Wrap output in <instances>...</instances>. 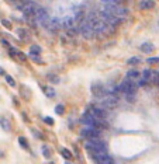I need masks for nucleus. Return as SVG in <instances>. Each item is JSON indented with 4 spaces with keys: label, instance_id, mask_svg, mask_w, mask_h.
Masks as SVG:
<instances>
[{
    "label": "nucleus",
    "instance_id": "f257e3e1",
    "mask_svg": "<svg viewBox=\"0 0 159 164\" xmlns=\"http://www.w3.org/2000/svg\"><path fill=\"white\" fill-rule=\"evenodd\" d=\"M137 87H138V84H135V80H132V79H130V77H125L120 83L118 90L121 93H124L125 95H130V94H135Z\"/></svg>",
    "mask_w": 159,
    "mask_h": 164
},
{
    "label": "nucleus",
    "instance_id": "f03ea898",
    "mask_svg": "<svg viewBox=\"0 0 159 164\" xmlns=\"http://www.w3.org/2000/svg\"><path fill=\"white\" fill-rule=\"evenodd\" d=\"M34 20L37 23H40L42 27H48L49 23H51V17L48 16V13L44 10L42 7H38L34 13Z\"/></svg>",
    "mask_w": 159,
    "mask_h": 164
},
{
    "label": "nucleus",
    "instance_id": "7ed1b4c3",
    "mask_svg": "<svg viewBox=\"0 0 159 164\" xmlns=\"http://www.w3.org/2000/svg\"><path fill=\"white\" fill-rule=\"evenodd\" d=\"M80 34L85 37V38H93L95 37V27H93V23H89L86 20H83L80 23Z\"/></svg>",
    "mask_w": 159,
    "mask_h": 164
},
{
    "label": "nucleus",
    "instance_id": "20e7f679",
    "mask_svg": "<svg viewBox=\"0 0 159 164\" xmlns=\"http://www.w3.org/2000/svg\"><path fill=\"white\" fill-rule=\"evenodd\" d=\"M82 136H83V138H86L88 140L99 139V138H100V129H96V128L86 126V128L82 131Z\"/></svg>",
    "mask_w": 159,
    "mask_h": 164
},
{
    "label": "nucleus",
    "instance_id": "39448f33",
    "mask_svg": "<svg viewBox=\"0 0 159 164\" xmlns=\"http://www.w3.org/2000/svg\"><path fill=\"white\" fill-rule=\"evenodd\" d=\"M93 27H95V32L96 34H103L106 32V30H111L113 27H110L109 24H106L103 20H97L93 23Z\"/></svg>",
    "mask_w": 159,
    "mask_h": 164
},
{
    "label": "nucleus",
    "instance_id": "423d86ee",
    "mask_svg": "<svg viewBox=\"0 0 159 164\" xmlns=\"http://www.w3.org/2000/svg\"><path fill=\"white\" fill-rule=\"evenodd\" d=\"M92 93L95 97L97 98H100V100H103L104 97L107 95V91H106V88L103 86H100V84H93L92 86Z\"/></svg>",
    "mask_w": 159,
    "mask_h": 164
},
{
    "label": "nucleus",
    "instance_id": "0eeeda50",
    "mask_svg": "<svg viewBox=\"0 0 159 164\" xmlns=\"http://www.w3.org/2000/svg\"><path fill=\"white\" fill-rule=\"evenodd\" d=\"M89 111L95 115V118H97V119H102V121H104L106 117H107V114H106L104 108H102V107H90Z\"/></svg>",
    "mask_w": 159,
    "mask_h": 164
},
{
    "label": "nucleus",
    "instance_id": "6e6552de",
    "mask_svg": "<svg viewBox=\"0 0 159 164\" xmlns=\"http://www.w3.org/2000/svg\"><path fill=\"white\" fill-rule=\"evenodd\" d=\"M153 49H155V47L152 45L151 42H144L141 45V51L145 52V54H151V52H153Z\"/></svg>",
    "mask_w": 159,
    "mask_h": 164
},
{
    "label": "nucleus",
    "instance_id": "1a4fd4ad",
    "mask_svg": "<svg viewBox=\"0 0 159 164\" xmlns=\"http://www.w3.org/2000/svg\"><path fill=\"white\" fill-rule=\"evenodd\" d=\"M17 34H18L20 39H23V41H30V34L27 32V30H24V28H18V30H17Z\"/></svg>",
    "mask_w": 159,
    "mask_h": 164
},
{
    "label": "nucleus",
    "instance_id": "9d476101",
    "mask_svg": "<svg viewBox=\"0 0 159 164\" xmlns=\"http://www.w3.org/2000/svg\"><path fill=\"white\" fill-rule=\"evenodd\" d=\"M139 6H141V8H152L155 6V3H153V0H142L139 3Z\"/></svg>",
    "mask_w": 159,
    "mask_h": 164
},
{
    "label": "nucleus",
    "instance_id": "9b49d317",
    "mask_svg": "<svg viewBox=\"0 0 159 164\" xmlns=\"http://www.w3.org/2000/svg\"><path fill=\"white\" fill-rule=\"evenodd\" d=\"M0 125H1V128H3L4 131H10V122H8V119L0 118Z\"/></svg>",
    "mask_w": 159,
    "mask_h": 164
},
{
    "label": "nucleus",
    "instance_id": "f8f14e48",
    "mask_svg": "<svg viewBox=\"0 0 159 164\" xmlns=\"http://www.w3.org/2000/svg\"><path fill=\"white\" fill-rule=\"evenodd\" d=\"M42 90L45 91V94H47L49 98H52V97H55V90L52 88V87H42Z\"/></svg>",
    "mask_w": 159,
    "mask_h": 164
},
{
    "label": "nucleus",
    "instance_id": "ddd939ff",
    "mask_svg": "<svg viewBox=\"0 0 159 164\" xmlns=\"http://www.w3.org/2000/svg\"><path fill=\"white\" fill-rule=\"evenodd\" d=\"M96 164H114V161H113V158L110 156H106V157H103L100 161H97Z\"/></svg>",
    "mask_w": 159,
    "mask_h": 164
},
{
    "label": "nucleus",
    "instance_id": "4468645a",
    "mask_svg": "<svg viewBox=\"0 0 159 164\" xmlns=\"http://www.w3.org/2000/svg\"><path fill=\"white\" fill-rule=\"evenodd\" d=\"M30 52H31V55H38L41 54V48L38 47V45H31V48H30Z\"/></svg>",
    "mask_w": 159,
    "mask_h": 164
},
{
    "label": "nucleus",
    "instance_id": "2eb2a0df",
    "mask_svg": "<svg viewBox=\"0 0 159 164\" xmlns=\"http://www.w3.org/2000/svg\"><path fill=\"white\" fill-rule=\"evenodd\" d=\"M142 76H144V79L148 81V80H151V77H152V70H149V69H145V70L142 72Z\"/></svg>",
    "mask_w": 159,
    "mask_h": 164
},
{
    "label": "nucleus",
    "instance_id": "dca6fc26",
    "mask_svg": "<svg viewBox=\"0 0 159 164\" xmlns=\"http://www.w3.org/2000/svg\"><path fill=\"white\" fill-rule=\"evenodd\" d=\"M127 77L132 79V80H134V79H138V77H139V72H137V70H130V72H128V76H127Z\"/></svg>",
    "mask_w": 159,
    "mask_h": 164
},
{
    "label": "nucleus",
    "instance_id": "f3484780",
    "mask_svg": "<svg viewBox=\"0 0 159 164\" xmlns=\"http://www.w3.org/2000/svg\"><path fill=\"white\" fill-rule=\"evenodd\" d=\"M18 142H20V145L23 146L24 149H30V146H28V143H27V140H25V138H18Z\"/></svg>",
    "mask_w": 159,
    "mask_h": 164
},
{
    "label": "nucleus",
    "instance_id": "a211bd4d",
    "mask_svg": "<svg viewBox=\"0 0 159 164\" xmlns=\"http://www.w3.org/2000/svg\"><path fill=\"white\" fill-rule=\"evenodd\" d=\"M64 105H62V104H59V105H56V108H55V112L56 114H58V115H62V114H64Z\"/></svg>",
    "mask_w": 159,
    "mask_h": 164
},
{
    "label": "nucleus",
    "instance_id": "6ab92c4d",
    "mask_svg": "<svg viewBox=\"0 0 159 164\" xmlns=\"http://www.w3.org/2000/svg\"><path fill=\"white\" fill-rule=\"evenodd\" d=\"M6 81H7V83H8V84H10L11 87H14V86H16V81H14V79H13V77H10L8 74H6Z\"/></svg>",
    "mask_w": 159,
    "mask_h": 164
},
{
    "label": "nucleus",
    "instance_id": "aec40b11",
    "mask_svg": "<svg viewBox=\"0 0 159 164\" xmlns=\"http://www.w3.org/2000/svg\"><path fill=\"white\" fill-rule=\"evenodd\" d=\"M138 62H139V58H137V56L131 58V59H128V65H137Z\"/></svg>",
    "mask_w": 159,
    "mask_h": 164
},
{
    "label": "nucleus",
    "instance_id": "412c9836",
    "mask_svg": "<svg viewBox=\"0 0 159 164\" xmlns=\"http://www.w3.org/2000/svg\"><path fill=\"white\" fill-rule=\"evenodd\" d=\"M1 24H3L6 28H11V23H10V21H7V20H4V18L1 20Z\"/></svg>",
    "mask_w": 159,
    "mask_h": 164
},
{
    "label": "nucleus",
    "instance_id": "4be33fe9",
    "mask_svg": "<svg viewBox=\"0 0 159 164\" xmlns=\"http://www.w3.org/2000/svg\"><path fill=\"white\" fill-rule=\"evenodd\" d=\"M42 153H44V156H47V157L51 156V153H49V149H48L47 146H44V147H42Z\"/></svg>",
    "mask_w": 159,
    "mask_h": 164
},
{
    "label": "nucleus",
    "instance_id": "5701e85b",
    "mask_svg": "<svg viewBox=\"0 0 159 164\" xmlns=\"http://www.w3.org/2000/svg\"><path fill=\"white\" fill-rule=\"evenodd\" d=\"M62 154H64V157H66V158H71V157H72L71 151H68L66 149H64V150H62Z\"/></svg>",
    "mask_w": 159,
    "mask_h": 164
},
{
    "label": "nucleus",
    "instance_id": "b1692460",
    "mask_svg": "<svg viewBox=\"0 0 159 164\" xmlns=\"http://www.w3.org/2000/svg\"><path fill=\"white\" fill-rule=\"evenodd\" d=\"M148 63H155V62H159V58H149L148 60H146Z\"/></svg>",
    "mask_w": 159,
    "mask_h": 164
},
{
    "label": "nucleus",
    "instance_id": "393cba45",
    "mask_svg": "<svg viewBox=\"0 0 159 164\" xmlns=\"http://www.w3.org/2000/svg\"><path fill=\"white\" fill-rule=\"evenodd\" d=\"M31 58H32V60H35V62H38V63L42 62V60H41V59L38 58V56H37V55H31Z\"/></svg>",
    "mask_w": 159,
    "mask_h": 164
},
{
    "label": "nucleus",
    "instance_id": "a878e982",
    "mask_svg": "<svg viewBox=\"0 0 159 164\" xmlns=\"http://www.w3.org/2000/svg\"><path fill=\"white\" fill-rule=\"evenodd\" d=\"M44 121L47 122L48 125H52V124H54V121H52V119H51V118H49V117H47V118H45V119H44Z\"/></svg>",
    "mask_w": 159,
    "mask_h": 164
},
{
    "label": "nucleus",
    "instance_id": "bb28decb",
    "mask_svg": "<svg viewBox=\"0 0 159 164\" xmlns=\"http://www.w3.org/2000/svg\"><path fill=\"white\" fill-rule=\"evenodd\" d=\"M146 83H148V81H146V80L144 79V80H139V83H138V86H139V87H144V86H145V84H146Z\"/></svg>",
    "mask_w": 159,
    "mask_h": 164
},
{
    "label": "nucleus",
    "instance_id": "cd10ccee",
    "mask_svg": "<svg viewBox=\"0 0 159 164\" xmlns=\"http://www.w3.org/2000/svg\"><path fill=\"white\" fill-rule=\"evenodd\" d=\"M155 83H156V84H158V86H159V74H158V76H156V79H155Z\"/></svg>",
    "mask_w": 159,
    "mask_h": 164
},
{
    "label": "nucleus",
    "instance_id": "c85d7f7f",
    "mask_svg": "<svg viewBox=\"0 0 159 164\" xmlns=\"http://www.w3.org/2000/svg\"><path fill=\"white\" fill-rule=\"evenodd\" d=\"M0 74H4V70H3L1 67H0Z\"/></svg>",
    "mask_w": 159,
    "mask_h": 164
}]
</instances>
